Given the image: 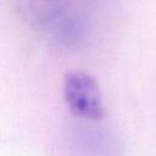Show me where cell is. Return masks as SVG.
Here are the masks:
<instances>
[{
  "label": "cell",
  "mask_w": 156,
  "mask_h": 156,
  "mask_svg": "<svg viewBox=\"0 0 156 156\" xmlns=\"http://www.w3.org/2000/svg\"><path fill=\"white\" fill-rule=\"evenodd\" d=\"M63 96L74 116L90 121L104 118L100 87L90 74L80 71L68 72L63 80Z\"/></svg>",
  "instance_id": "obj_1"
}]
</instances>
